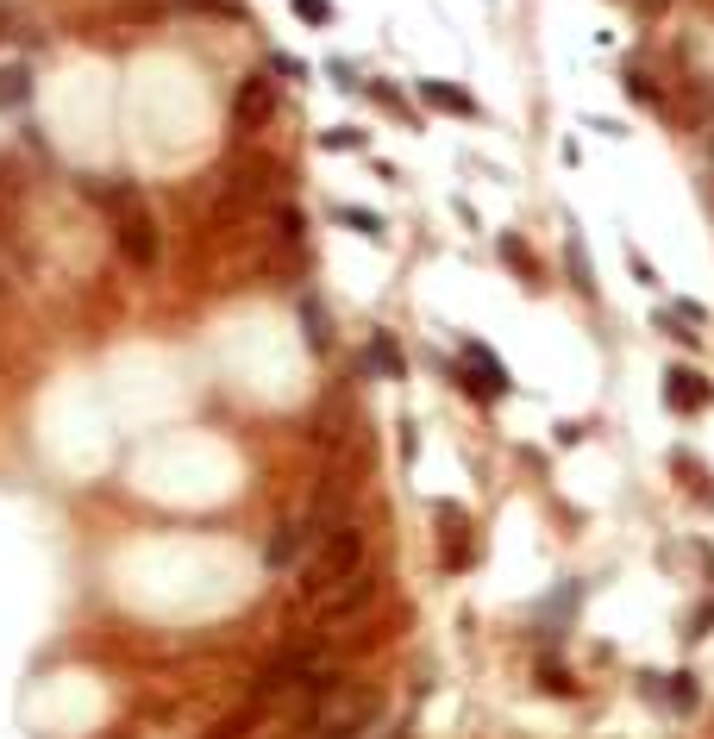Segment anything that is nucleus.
I'll return each mask as SVG.
<instances>
[{
    "label": "nucleus",
    "mask_w": 714,
    "mask_h": 739,
    "mask_svg": "<svg viewBox=\"0 0 714 739\" xmlns=\"http://www.w3.org/2000/svg\"><path fill=\"white\" fill-rule=\"evenodd\" d=\"M364 527H332L326 539H320V552L301 564V583H295V595L301 602H320V595H332L345 577H357L364 570Z\"/></svg>",
    "instance_id": "nucleus-1"
},
{
    "label": "nucleus",
    "mask_w": 714,
    "mask_h": 739,
    "mask_svg": "<svg viewBox=\"0 0 714 739\" xmlns=\"http://www.w3.org/2000/svg\"><path fill=\"white\" fill-rule=\"evenodd\" d=\"M276 107H282L276 82L264 76V69H251V76L232 88V132H238V138H257V132L276 119Z\"/></svg>",
    "instance_id": "nucleus-2"
},
{
    "label": "nucleus",
    "mask_w": 714,
    "mask_h": 739,
    "mask_svg": "<svg viewBox=\"0 0 714 739\" xmlns=\"http://www.w3.org/2000/svg\"><path fill=\"white\" fill-rule=\"evenodd\" d=\"M113 245H119V257H126L132 270H157V257H163V238H157V220L145 207H119V220H113Z\"/></svg>",
    "instance_id": "nucleus-3"
},
{
    "label": "nucleus",
    "mask_w": 714,
    "mask_h": 739,
    "mask_svg": "<svg viewBox=\"0 0 714 739\" xmlns=\"http://www.w3.org/2000/svg\"><path fill=\"white\" fill-rule=\"evenodd\" d=\"M376 595H383V577H376V570L364 564L357 570V577H345L339 589L332 595H320V627H339V621H357V614H364Z\"/></svg>",
    "instance_id": "nucleus-4"
},
{
    "label": "nucleus",
    "mask_w": 714,
    "mask_h": 739,
    "mask_svg": "<svg viewBox=\"0 0 714 739\" xmlns=\"http://www.w3.org/2000/svg\"><path fill=\"white\" fill-rule=\"evenodd\" d=\"M708 401H714V383L702 370H683V364L664 370V408H671V414H702Z\"/></svg>",
    "instance_id": "nucleus-5"
},
{
    "label": "nucleus",
    "mask_w": 714,
    "mask_h": 739,
    "mask_svg": "<svg viewBox=\"0 0 714 739\" xmlns=\"http://www.w3.org/2000/svg\"><path fill=\"white\" fill-rule=\"evenodd\" d=\"M276 182H289V170H282L276 157H264V151H251V157H238V163H232V195H238V201L270 195Z\"/></svg>",
    "instance_id": "nucleus-6"
},
{
    "label": "nucleus",
    "mask_w": 714,
    "mask_h": 739,
    "mask_svg": "<svg viewBox=\"0 0 714 739\" xmlns=\"http://www.w3.org/2000/svg\"><path fill=\"white\" fill-rule=\"evenodd\" d=\"M464 357H470V370H476V395H489V401H502V395H514V383H508V370H502V357H495L489 345H476V339H464Z\"/></svg>",
    "instance_id": "nucleus-7"
},
{
    "label": "nucleus",
    "mask_w": 714,
    "mask_h": 739,
    "mask_svg": "<svg viewBox=\"0 0 714 739\" xmlns=\"http://www.w3.org/2000/svg\"><path fill=\"white\" fill-rule=\"evenodd\" d=\"M420 101L433 107V113H451V119H483L476 94H464L458 82H439V76H426V82H420Z\"/></svg>",
    "instance_id": "nucleus-8"
},
{
    "label": "nucleus",
    "mask_w": 714,
    "mask_h": 739,
    "mask_svg": "<svg viewBox=\"0 0 714 739\" xmlns=\"http://www.w3.org/2000/svg\"><path fill=\"white\" fill-rule=\"evenodd\" d=\"M332 220H339V226H351L357 238H370V245H383V238H389V226L376 220L370 207H357V201H339V207H332Z\"/></svg>",
    "instance_id": "nucleus-9"
},
{
    "label": "nucleus",
    "mask_w": 714,
    "mask_h": 739,
    "mask_svg": "<svg viewBox=\"0 0 714 739\" xmlns=\"http://www.w3.org/2000/svg\"><path fill=\"white\" fill-rule=\"evenodd\" d=\"M301 539H307L301 527H276V533H270V545H264V564H270V570L295 564V558H301Z\"/></svg>",
    "instance_id": "nucleus-10"
},
{
    "label": "nucleus",
    "mask_w": 714,
    "mask_h": 739,
    "mask_svg": "<svg viewBox=\"0 0 714 739\" xmlns=\"http://www.w3.org/2000/svg\"><path fill=\"white\" fill-rule=\"evenodd\" d=\"M26 101H32V69L7 63V69H0V107H26Z\"/></svg>",
    "instance_id": "nucleus-11"
},
{
    "label": "nucleus",
    "mask_w": 714,
    "mask_h": 739,
    "mask_svg": "<svg viewBox=\"0 0 714 739\" xmlns=\"http://www.w3.org/2000/svg\"><path fill=\"white\" fill-rule=\"evenodd\" d=\"M370 364L383 370L389 383H401V376H408V364H401V345L389 339V332H376V339H370Z\"/></svg>",
    "instance_id": "nucleus-12"
},
{
    "label": "nucleus",
    "mask_w": 714,
    "mask_h": 739,
    "mask_svg": "<svg viewBox=\"0 0 714 739\" xmlns=\"http://www.w3.org/2000/svg\"><path fill=\"white\" fill-rule=\"evenodd\" d=\"M502 264H508V270H514L520 282H527V289H539V264L527 257V245H520L514 232H502Z\"/></svg>",
    "instance_id": "nucleus-13"
},
{
    "label": "nucleus",
    "mask_w": 714,
    "mask_h": 739,
    "mask_svg": "<svg viewBox=\"0 0 714 739\" xmlns=\"http://www.w3.org/2000/svg\"><path fill=\"white\" fill-rule=\"evenodd\" d=\"M370 721H376V708L364 702V708H351V714H345V721H339V727H326L320 739H364V727H370Z\"/></svg>",
    "instance_id": "nucleus-14"
},
{
    "label": "nucleus",
    "mask_w": 714,
    "mask_h": 739,
    "mask_svg": "<svg viewBox=\"0 0 714 739\" xmlns=\"http://www.w3.org/2000/svg\"><path fill=\"white\" fill-rule=\"evenodd\" d=\"M564 264H570V282H577L583 295H595V270H589V257H583V245H577V238L564 245Z\"/></svg>",
    "instance_id": "nucleus-15"
},
{
    "label": "nucleus",
    "mask_w": 714,
    "mask_h": 739,
    "mask_svg": "<svg viewBox=\"0 0 714 739\" xmlns=\"http://www.w3.org/2000/svg\"><path fill=\"white\" fill-rule=\"evenodd\" d=\"M320 151H364V132H357V126H326Z\"/></svg>",
    "instance_id": "nucleus-16"
},
{
    "label": "nucleus",
    "mask_w": 714,
    "mask_h": 739,
    "mask_svg": "<svg viewBox=\"0 0 714 739\" xmlns=\"http://www.w3.org/2000/svg\"><path fill=\"white\" fill-rule=\"evenodd\" d=\"M664 702H671V708H696V677H689V671L664 677Z\"/></svg>",
    "instance_id": "nucleus-17"
},
{
    "label": "nucleus",
    "mask_w": 714,
    "mask_h": 739,
    "mask_svg": "<svg viewBox=\"0 0 714 739\" xmlns=\"http://www.w3.org/2000/svg\"><path fill=\"white\" fill-rule=\"evenodd\" d=\"M257 708H264V702H251V708H238V714H232V721H220V727H213V739H238V733H245V727L257 721Z\"/></svg>",
    "instance_id": "nucleus-18"
},
{
    "label": "nucleus",
    "mask_w": 714,
    "mask_h": 739,
    "mask_svg": "<svg viewBox=\"0 0 714 739\" xmlns=\"http://www.w3.org/2000/svg\"><path fill=\"white\" fill-rule=\"evenodd\" d=\"M627 94H633V101H652L658 107V88H652V76H639V69H627V82H621Z\"/></svg>",
    "instance_id": "nucleus-19"
},
{
    "label": "nucleus",
    "mask_w": 714,
    "mask_h": 739,
    "mask_svg": "<svg viewBox=\"0 0 714 739\" xmlns=\"http://www.w3.org/2000/svg\"><path fill=\"white\" fill-rule=\"evenodd\" d=\"M295 13L307 19V26H332V7H326V0H295Z\"/></svg>",
    "instance_id": "nucleus-20"
},
{
    "label": "nucleus",
    "mask_w": 714,
    "mask_h": 739,
    "mask_svg": "<svg viewBox=\"0 0 714 739\" xmlns=\"http://www.w3.org/2000/svg\"><path fill=\"white\" fill-rule=\"evenodd\" d=\"M627 270H633L639 282H646V289H658V270H652V264H646V257H639V251H633V245H627Z\"/></svg>",
    "instance_id": "nucleus-21"
},
{
    "label": "nucleus",
    "mask_w": 714,
    "mask_h": 739,
    "mask_svg": "<svg viewBox=\"0 0 714 739\" xmlns=\"http://www.w3.org/2000/svg\"><path fill=\"white\" fill-rule=\"evenodd\" d=\"M276 226H282V238L295 245V238H301V213H295V207H276Z\"/></svg>",
    "instance_id": "nucleus-22"
},
{
    "label": "nucleus",
    "mask_w": 714,
    "mask_h": 739,
    "mask_svg": "<svg viewBox=\"0 0 714 739\" xmlns=\"http://www.w3.org/2000/svg\"><path fill=\"white\" fill-rule=\"evenodd\" d=\"M182 7H195V13H232V0H182Z\"/></svg>",
    "instance_id": "nucleus-23"
},
{
    "label": "nucleus",
    "mask_w": 714,
    "mask_h": 739,
    "mask_svg": "<svg viewBox=\"0 0 714 739\" xmlns=\"http://www.w3.org/2000/svg\"><path fill=\"white\" fill-rule=\"evenodd\" d=\"M0 295H7V270H0Z\"/></svg>",
    "instance_id": "nucleus-24"
},
{
    "label": "nucleus",
    "mask_w": 714,
    "mask_h": 739,
    "mask_svg": "<svg viewBox=\"0 0 714 739\" xmlns=\"http://www.w3.org/2000/svg\"><path fill=\"white\" fill-rule=\"evenodd\" d=\"M652 7H658V0H652Z\"/></svg>",
    "instance_id": "nucleus-25"
}]
</instances>
